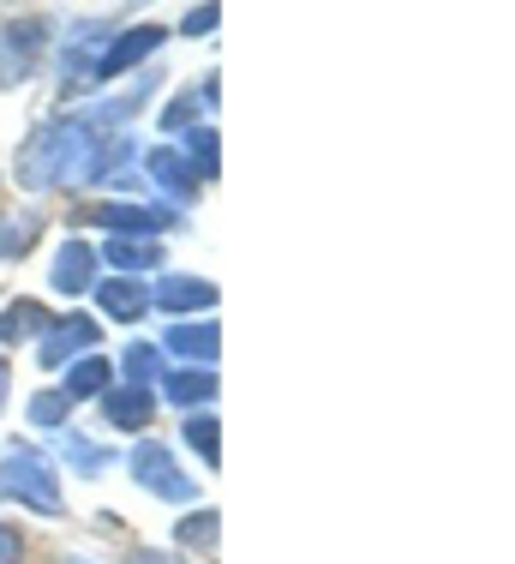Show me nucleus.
<instances>
[{"label":"nucleus","mask_w":515,"mask_h":564,"mask_svg":"<svg viewBox=\"0 0 515 564\" xmlns=\"http://www.w3.org/2000/svg\"><path fill=\"white\" fill-rule=\"evenodd\" d=\"M0 564H24V534L12 522H0Z\"/></svg>","instance_id":"obj_24"},{"label":"nucleus","mask_w":515,"mask_h":564,"mask_svg":"<svg viewBox=\"0 0 515 564\" xmlns=\"http://www.w3.org/2000/svg\"><path fill=\"white\" fill-rule=\"evenodd\" d=\"M97 264H114L120 276L144 282V271H156V264H168V259H162V240H102Z\"/></svg>","instance_id":"obj_14"},{"label":"nucleus","mask_w":515,"mask_h":564,"mask_svg":"<svg viewBox=\"0 0 515 564\" xmlns=\"http://www.w3.org/2000/svg\"><path fill=\"white\" fill-rule=\"evenodd\" d=\"M66 421H73V402H66L61 391H36L31 397V426H61L66 433Z\"/></svg>","instance_id":"obj_20"},{"label":"nucleus","mask_w":515,"mask_h":564,"mask_svg":"<svg viewBox=\"0 0 515 564\" xmlns=\"http://www.w3.org/2000/svg\"><path fill=\"white\" fill-rule=\"evenodd\" d=\"M174 541H180V546H210L216 541V510H193V517H180Z\"/></svg>","instance_id":"obj_22"},{"label":"nucleus","mask_w":515,"mask_h":564,"mask_svg":"<svg viewBox=\"0 0 515 564\" xmlns=\"http://www.w3.org/2000/svg\"><path fill=\"white\" fill-rule=\"evenodd\" d=\"M162 397L174 409H198V402L216 397V372L210 367H180V372H162Z\"/></svg>","instance_id":"obj_16"},{"label":"nucleus","mask_w":515,"mask_h":564,"mask_svg":"<svg viewBox=\"0 0 515 564\" xmlns=\"http://www.w3.org/2000/svg\"><path fill=\"white\" fill-rule=\"evenodd\" d=\"M120 372H127V384H139V391H156V379H162V348H156V343H132L127 355H120Z\"/></svg>","instance_id":"obj_18"},{"label":"nucleus","mask_w":515,"mask_h":564,"mask_svg":"<svg viewBox=\"0 0 515 564\" xmlns=\"http://www.w3.org/2000/svg\"><path fill=\"white\" fill-rule=\"evenodd\" d=\"M90 289H97V306L114 325H139L151 313V282H139V276H97Z\"/></svg>","instance_id":"obj_11"},{"label":"nucleus","mask_w":515,"mask_h":564,"mask_svg":"<svg viewBox=\"0 0 515 564\" xmlns=\"http://www.w3.org/2000/svg\"><path fill=\"white\" fill-rule=\"evenodd\" d=\"M108 384H114V360H102V355H85V360H73V367H66V379H61V397H66V402H85V397H102Z\"/></svg>","instance_id":"obj_15"},{"label":"nucleus","mask_w":515,"mask_h":564,"mask_svg":"<svg viewBox=\"0 0 515 564\" xmlns=\"http://www.w3.org/2000/svg\"><path fill=\"white\" fill-rule=\"evenodd\" d=\"M162 43H168V31H162V24H127L120 36H108V48L97 55V66H90L85 85H114V78L139 73V66L151 61Z\"/></svg>","instance_id":"obj_5"},{"label":"nucleus","mask_w":515,"mask_h":564,"mask_svg":"<svg viewBox=\"0 0 515 564\" xmlns=\"http://www.w3.org/2000/svg\"><path fill=\"white\" fill-rule=\"evenodd\" d=\"M97 402H102V421L114 433H144L156 421V391H139V384H108Z\"/></svg>","instance_id":"obj_10"},{"label":"nucleus","mask_w":515,"mask_h":564,"mask_svg":"<svg viewBox=\"0 0 515 564\" xmlns=\"http://www.w3.org/2000/svg\"><path fill=\"white\" fill-rule=\"evenodd\" d=\"M97 337H102V325L90 313H66L61 325H48L43 337H36V367H48V372L73 367V360L97 355Z\"/></svg>","instance_id":"obj_6"},{"label":"nucleus","mask_w":515,"mask_h":564,"mask_svg":"<svg viewBox=\"0 0 515 564\" xmlns=\"http://www.w3.org/2000/svg\"><path fill=\"white\" fill-rule=\"evenodd\" d=\"M97 163H102V132L85 115H66L31 132V144L19 151V181L36 186V193L73 186V181H97Z\"/></svg>","instance_id":"obj_1"},{"label":"nucleus","mask_w":515,"mask_h":564,"mask_svg":"<svg viewBox=\"0 0 515 564\" xmlns=\"http://www.w3.org/2000/svg\"><path fill=\"white\" fill-rule=\"evenodd\" d=\"M12 397V360H0V402Z\"/></svg>","instance_id":"obj_25"},{"label":"nucleus","mask_w":515,"mask_h":564,"mask_svg":"<svg viewBox=\"0 0 515 564\" xmlns=\"http://www.w3.org/2000/svg\"><path fill=\"white\" fill-rule=\"evenodd\" d=\"M61 451L73 456L78 475H102V463H108V451H102V445H90V438H73V433H61Z\"/></svg>","instance_id":"obj_21"},{"label":"nucleus","mask_w":515,"mask_h":564,"mask_svg":"<svg viewBox=\"0 0 515 564\" xmlns=\"http://www.w3.org/2000/svg\"><path fill=\"white\" fill-rule=\"evenodd\" d=\"M78 223L102 228L108 240H162L180 217H174V205H127V198H108V205L78 210Z\"/></svg>","instance_id":"obj_3"},{"label":"nucleus","mask_w":515,"mask_h":564,"mask_svg":"<svg viewBox=\"0 0 515 564\" xmlns=\"http://www.w3.org/2000/svg\"><path fill=\"white\" fill-rule=\"evenodd\" d=\"M144 174H151V186H162V193L174 198V205H193V193H198V174L193 163H186L174 144H156V151H144Z\"/></svg>","instance_id":"obj_13"},{"label":"nucleus","mask_w":515,"mask_h":564,"mask_svg":"<svg viewBox=\"0 0 515 564\" xmlns=\"http://www.w3.org/2000/svg\"><path fill=\"white\" fill-rule=\"evenodd\" d=\"M186 445H193L198 456H205V468H216L222 463V426H216V414H193V421H186Z\"/></svg>","instance_id":"obj_19"},{"label":"nucleus","mask_w":515,"mask_h":564,"mask_svg":"<svg viewBox=\"0 0 515 564\" xmlns=\"http://www.w3.org/2000/svg\"><path fill=\"white\" fill-rule=\"evenodd\" d=\"M43 330H48V313L36 301H7L0 306V348H19V343L43 337Z\"/></svg>","instance_id":"obj_17"},{"label":"nucleus","mask_w":515,"mask_h":564,"mask_svg":"<svg viewBox=\"0 0 515 564\" xmlns=\"http://www.w3.org/2000/svg\"><path fill=\"white\" fill-rule=\"evenodd\" d=\"M0 499L36 510V517H61V510H66L61 468H54L36 445H12L7 456H0Z\"/></svg>","instance_id":"obj_2"},{"label":"nucleus","mask_w":515,"mask_h":564,"mask_svg":"<svg viewBox=\"0 0 515 564\" xmlns=\"http://www.w3.org/2000/svg\"><path fill=\"white\" fill-rule=\"evenodd\" d=\"M216 24H222V7H193V12H186L180 31H186V36H210Z\"/></svg>","instance_id":"obj_23"},{"label":"nucleus","mask_w":515,"mask_h":564,"mask_svg":"<svg viewBox=\"0 0 515 564\" xmlns=\"http://www.w3.org/2000/svg\"><path fill=\"white\" fill-rule=\"evenodd\" d=\"M48 48V19H12L0 24V85H19V78L36 73Z\"/></svg>","instance_id":"obj_7"},{"label":"nucleus","mask_w":515,"mask_h":564,"mask_svg":"<svg viewBox=\"0 0 515 564\" xmlns=\"http://www.w3.org/2000/svg\"><path fill=\"white\" fill-rule=\"evenodd\" d=\"M132 480H139L144 492H156L162 505H193L198 499L193 475H186V468L174 463V451L156 445V438H139V445H132Z\"/></svg>","instance_id":"obj_4"},{"label":"nucleus","mask_w":515,"mask_h":564,"mask_svg":"<svg viewBox=\"0 0 515 564\" xmlns=\"http://www.w3.org/2000/svg\"><path fill=\"white\" fill-rule=\"evenodd\" d=\"M48 282H54V294H85L90 282H97V247L90 240H61V252H54V264H48Z\"/></svg>","instance_id":"obj_12"},{"label":"nucleus","mask_w":515,"mask_h":564,"mask_svg":"<svg viewBox=\"0 0 515 564\" xmlns=\"http://www.w3.org/2000/svg\"><path fill=\"white\" fill-rule=\"evenodd\" d=\"M73 564H90V558H73Z\"/></svg>","instance_id":"obj_26"},{"label":"nucleus","mask_w":515,"mask_h":564,"mask_svg":"<svg viewBox=\"0 0 515 564\" xmlns=\"http://www.w3.org/2000/svg\"><path fill=\"white\" fill-rule=\"evenodd\" d=\"M216 348H222V325L216 318H180V325L162 330V355H186L193 367L216 372Z\"/></svg>","instance_id":"obj_9"},{"label":"nucleus","mask_w":515,"mask_h":564,"mask_svg":"<svg viewBox=\"0 0 515 564\" xmlns=\"http://www.w3.org/2000/svg\"><path fill=\"white\" fill-rule=\"evenodd\" d=\"M216 301H222V294H216L210 276L168 271V276H156V289H151V313H210Z\"/></svg>","instance_id":"obj_8"}]
</instances>
